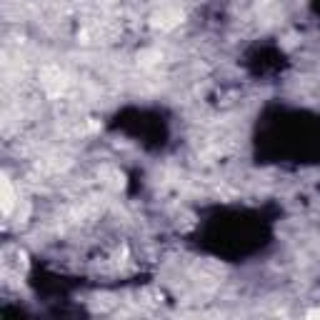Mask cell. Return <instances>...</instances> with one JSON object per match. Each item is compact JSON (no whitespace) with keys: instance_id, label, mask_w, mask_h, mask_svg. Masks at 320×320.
Instances as JSON below:
<instances>
[{"instance_id":"6da1fadb","label":"cell","mask_w":320,"mask_h":320,"mask_svg":"<svg viewBox=\"0 0 320 320\" xmlns=\"http://www.w3.org/2000/svg\"><path fill=\"white\" fill-rule=\"evenodd\" d=\"M180 10H175V8H163L160 13H155L153 15V25L155 28H160V30H170L175 28L178 23H180Z\"/></svg>"},{"instance_id":"7a4b0ae2","label":"cell","mask_w":320,"mask_h":320,"mask_svg":"<svg viewBox=\"0 0 320 320\" xmlns=\"http://www.w3.org/2000/svg\"><path fill=\"white\" fill-rule=\"evenodd\" d=\"M0 203H3V215H10V210L15 205V190H13L8 175L0 178Z\"/></svg>"},{"instance_id":"3957f363","label":"cell","mask_w":320,"mask_h":320,"mask_svg":"<svg viewBox=\"0 0 320 320\" xmlns=\"http://www.w3.org/2000/svg\"><path fill=\"white\" fill-rule=\"evenodd\" d=\"M138 58H140L143 65H153V63H158V60H160V53H158V50H143Z\"/></svg>"},{"instance_id":"277c9868","label":"cell","mask_w":320,"mask_h":320,"mask_svg":"<svg viewBox=\"0 0 320 320\" xmlns=\"http://www.w3.org/2000/svg\"><path fill=\"white\" fill-rule=\"evenodd\" d=\"M308 318H320V308H318V310H310V313H308Z\"/></svg>"}]
</instances>
